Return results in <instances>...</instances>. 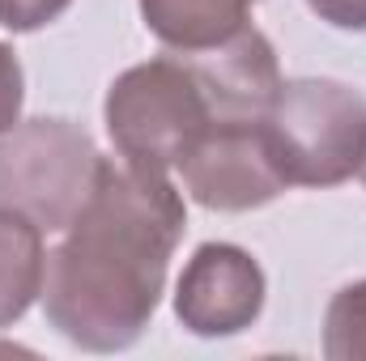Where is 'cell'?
Segmentation results:
<instances>
[{"mask_svg": "<svg viewBox=\"0 0 366 361\" xmlns=\"http://www.w3.org/2000/svg\"><path fill=\"white\" fill-rule=\"evenodd\" d=\"M183 230L187 208L167 171L102 158L90 200L47 251V323L86 353L132 349L162 302Z\"/></svg>", "mask_w": 366, "mask_h": 361, "instance_id": "cell-1", "label": "cell"}, {"mask_svg": "<svg viewBox=\"0 0 366 361\" xmlns=\"http://www.w3.org/2000/svg\"><path fill=\"white\" fill-rule=\"evenodd\" d=\"M69 4L73 0H0V26L13 34H30V30L51 26Z\"/></svg>", "mask_w": 366, "mask_h": 361, "instance_id": "cell-11", "label": "cell"}, {"mask_svg": "<svg viewBox=\"0 0 366 361\" xmlns=\"http://www.w3.org/2000/svg\"><path fill=\"white\" fill-rule=\"evenodd\" d=\"M175 171L183 175L187 195L213 213L264 208L290 187L281 166H277L264 119L209 123L196 136V145L179 158Z\"/></svg>", "mask_w": 366, "mask_h": 361, "instance_id": "cell-5", "label": "cell"}, {"mask_svg": "<svg viewBox=\"0 0 366 361\" xmlns=\"http://www.w3.org/2000/svg\"><path fill=\"white\" fill-rule=\"evenodd\" d=\"M43 272H47L43 230L21 213L0 208V327H13L39 302Z\"/></svg>", "mask_w": 366, "mask_h": 361, "instance_id": "cell-9", "label": "cell"}, {"mask_svg": "<svg viewBox=\"0 0 366 361\" xmlns=\"http://www.w3.org/2000/svg\"><path fill=\"white\" fill-rule=\"evenodd\" d=\"M324 357L366 361V280L345 285L324 310Z\"/></svg>", "mask_w": 366, "mask_h": 361, "instance_id": "cell-10", "label": "cell"}, {"mask_svg": "<svg viewBox=\"0 0 366 361\" xmlns=\"http://www.w3.org/2000/svg\"><path fill=\"white\" fill-rule=\"evenodd\" d=\"M175 56L200 81V90L209 98V111H213V123L264 119L277 90H281L277 51H273V43L264 39V30H256V26H243L239 34H230L217 47L175 51Z\"/></svg>", "mask_w": 366, "mask_h": 361, "instance_id": "cell-7", "label": "cell"}, {"mask_svg": "<svg viewBox=\"0 0 366 361\" xmlns=\"http://www.w3.org/2000/svg\"><path fill=\"white\" fill-rule=\"evenodd\" d=\"M256 0H141L149 34L167 51H204L252 26Z\"/></svg>", "mask_w": 366, "mask_h": 361, "instance_id": "cell-8", "label": "cell"}, {"mask_svg": "<svg viewBox=\"0 0 366 361\" xmlns=\"http://www.w3.org/2000/svg\"><path fill=\"white\" fill-rule=\"evenodd\" d=\"M264 268L234 243H204L183 264L175 285V315L200 340L247 332L264 310Z\"/></svg>", "mask_w": 366, "mask_h": 361, "instance_id": "cell-6", "label": "cell"}, {"mask_svg": "<svg viewBox=\"0 0 366 361\" xmlns=\"http://www.w3.org/2000/svg\"><path fill=\"white\" fill-rule=\"evenodd\" d=\"M21 102H26V77L9 43H0V132L21 123Z\"/></svg>", "mask_w": 366, "mask_h": 361, "instance_id": "cell-12", "label": "cell"}, {"mask_svg": "<svg viewBox=\"0 0 366 361\" xmlns=\"http://www.w3.org/2000/svg\"><path fill=\"white\" fill-rule=\"evenodd\" d=\"M94 136L56 115L21 119L0 132V208L30 217L43 234H64L98 179Z\"/></svg>", "mask_w": 366, "mask_h": 361, "instance_id": "cell-3", "label": "cell"}, {"mask_svg": "<svg viewBox=\"0 0 366 361\" xmlns=\"http://www.w3.org/2000/svg\"><path fill=\"white\" fill-rule=\"evenodd\" d=\"M107 136L124 162L171 171L213 123L209 98L175 51L124 68L102 102Z\"/></svg>", "mask_w": 366, "mask_h": 361, "instance_id": "cell-4", "label": "cell"}, {"mask_svg": "<svg viewBox=\"0 0 366 361\" xmlns=\"http://www.w3.org/2000/svg\"><path fill=\"white\" fill-rule=\"evenodd\" d=\"M358 179H362V187H366V149H362V166H358Z\"/></svg>", "mask_w": 366, "mask_h": 361, "instance_id": "cell-14", "label": "cell"}, {"mask_svg": "<svg viewBox=\"0 0 366 361\" xmlns=\"http://www.w3.org/2000/svg\"><path fill=\"white\" fill-rule=\"evenodd\" d=\"M307 9L337 30H366V0H307Z\"/></svg>", "mask_w": 366, "mask_h": 361, "instance_id": "cell-13", "label": "cell"}, {"mask_svg": "<svg viewBox=\"0 0 366 361\" xmlns=\"http://www.w3.org/2000/svg\"><path fill=\"white\" fill-rule=\"evenodd\" d=\"M264 132L290 187H337L362 166L366 98L332 77L281 81Z\"/></svg>", "mask_w": 366, "mask_h": 361, "instance_id": "cell-2", "label": "cell"}]
</instances>
